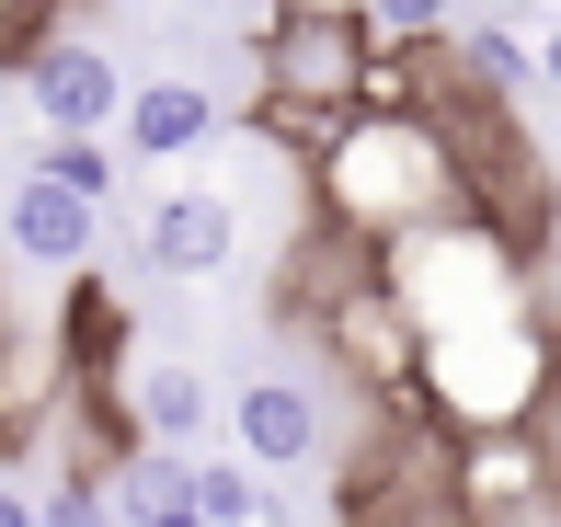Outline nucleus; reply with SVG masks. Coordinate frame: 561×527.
<instances>
[{"instance_id": "obj_12", "label": "nucleus", "mask_w": 561, "mask_h": 527, "mask_svg": "<svg viewBox=\"0 0 561 527\" xmlns=\"http://www.w3.org/2000/svg\"><path fill=\"white\" fill-rule=\"evenodd\" d=\"M104 493H115V527H207L195 516V459L184 447H126L104 470Z\"/></svg>"}, {"instance_id": "obj_16", "label": "nucleus", "mask_w": 561, "mask_h": 527, "mask_svg": "<svg viewBox=\"0 0 561 527\" xmlns=\"http://www.w3.org/2000/svg\"><path fill=\"white\" fill-rule=\"evenodd\" d=\"M35 172H58L69 195H92V207H115V149H104V138H46V149H35Z\"/></svg>"}, {"instance_id": "obj_21", "label": "nucleus", "mask_w": 561, "mask_h": 527, "mask_svg": "<svg viewBox=\"0 0 561 527\" xmlns=\"http://www.w3.org/2000/svg\"><path fill=\"white\" fill-rule=\"evenodd\" d=\"M172 12H229V0H172Z\"/></svg>"}, {"instance_id": "obj_10", "label": "nucleus", "mask_w": 561, "mask_h": 527, "mask_svg": "<svg viewBox=\"0 0 561 527\" xmlns=\"http://www.w3.org/2000/svg\"><path fill=\"white\" fill-rule=\"evenodd\" d=\"M207 379H195L184 356H126V436L138 447H195L207 436Z\"/></svg>"}, {"instance_id": "obj_20", "label": "nucleus", "mask_w": 561, "mask_h": 527, "mask_svg": "<svg viewBox=\"0 0 561 527\" xmlns=\"http://www.w3.org/2000/svg\"><path fill=\"white\" fill-rule=\"evenodd\" d=\"M539 275H550V321H561V241H550V264H539Z\"/></svg>"}, {"instance_id": "obj_17", "label": "nucleus", "mask_w": 561, "mask_h": 527, "mask_svg": "<svg viewBox=\"0 0 561 527\" xmlns=\"http://www.w3.org/2000/svg\"><path fill=\"white\" fill-rule=\"evenodd\" d=\"M35 516H46V527H115V493H104V470H81V482H58Z\"/></svg>"}, {"instance_id": "obj_3", "label": "nucleus", "mask_w": 561, "mask_h": 527, "mask_svg": "<svg viewBox=\"0 0 561 527\" xmlns=\"http://www.w3.org/2000/svg\"><path fill=\"white\" fill-rule=\"evenodd\" d=\"M561 401V333L539 310L527 321H493V333H447V344H413V401L436 436L481 447V436H539Z\"/></svg>"}, {"instance_id": "obj_5", "label": "nucleus", "mask_w": 561, "mask_h": 527, "mask_svg": "<svg viewBox=\"0 0 561 527\" xmlns=\"http://www.w3.org/2000/svg\"><path fill=\"white\" fill-rule=\"evenodd\" d=\"M344 527H481L470 493H458V436H436L424 413H390L378 447L333 482Z\"/></svg>"}, {"instance_id": "obj_11", "label": "nucleus", "mask_w": 561, "mask_h": 527, "mask_svg": "<svg viewBox=\"0 0 561 527\" xmlns=\"http://www.w3.org/2000/svg\"><path fill=\"white\" fill-rule=\"evenodd\" d=\"M207 138H218V92L207 81L161 69V81L126 92V149H138V161H184V149H207Z\"/></svg>"}, {"instance_id": "obj_18", "label": "nucleus", "mask_w": 561, "mask_h": 527, "mask_svg": "<svg viewBox=\"0 0 561 527\" xmlns=\"http://www.w3.org/2000/svg\"><path fill=\"white\" fill-rule=\"evenodd\" d=\"M46 35H58V0H0V58H12V69L35 58Z\"/></svg>"}, {"instance_id": "obj_1", "label": "nucleus", "mask_w": 561, "mask_h": 527, "mask_svg": "<svg viewBox=\"0 0 561 527\" xmlns=\"http://www.w3.org/2000/svg\"><path fill=\"white\" fill-rule=\"evenodd\" d=\"M310 207L321 230L355 241V253H390L413 230H447V218H481L470 195V161L436 115H401V104H367L355 127L310 161Z\"/></svg>"}, {"instance_id": "obj_13", "label": "nucleus", "mask_w": 561, "mask_h": 527, "mask_svg": "<svg viewBox=\"0 0 561 527\" xmlns=\"http://www.w3.org/2000/svg\"><path fill=\"white\" fill-rule=\"evenodd\" d=\"M35 401H46V344L23 333V310L0 298V436H12V424L35 413Z\"/></svg>"}, {"instance_id": "obj_14", "label": "nucleus", "mask_w": 561, "mask_h": 527, "mask_svg": "<svg viewBox=\"0 0 561 527\" xmlns=\"http://www.w3.org/2000/svg\"><path fill=\"white\" fill-rule=\"evenodd\" d=\"M195 516H207V527H275L252 459H195Z\"/></svg>"}, {"instance_id": "obj_6", "label": "nucleus", "mask_w": 561, "mask_h": 527, "mask_svg": "<svg viewBox=\"0 0 561 527\" xmlns=\"http://www.w3.org/2000/svg\"><path fill=\"white\" fill-rule=\"evenodd\" d=\"M23 104H35L46 138H104V127H126V69H115V46L58 23V35L23 58Z\"/></svg>"}, {"instance_id": "obj_8", "label": "nucleus", "mask_w": 561, "mask_h": 527, "mask_svg": "<svg viewBox=\"0 0 561 527\" xmlns=\"http://www.w3.org/2000/svg\"><path fill=\"white\" fill-rule=\"evenodd\" d=\"M138 253H149V275H218L229 253H241V207H229L218 184H172L161 207H149Z\"/></svg>"}, {"instance_id": "obj_9", "label": "nucleus", "mask_w": 561, "mask_h": 527, "mask_svg": "<svg viewBox=\"0 0 561 527\" xmlns=\"http://www.w3.org/2000/svg\"><path fill=\"white\" fill-rule=\"evenodd\" d=\"M229 436H241L252 470H310L321 459V390L310 379H252L229 401Z\"/></svg>"}, {"instance_id": "obj_7", "label": "nucleus", "mask_w": 561, "mask_h": 527, "mask_svg": "<svg viewBox=\"0 0 561 527\" xmlns=\"http://www.w3.org/2000/svg\"><path fill=\"white\" fill-rule=\"evenodd\" d=\"M0 253L35 264V275H92V253H104V207L69 195L58 172H23V184L0 195Z\"/></svg>"}, {"instance_id": "obj_15", "label": "nucleus", "mask_w": 561, "mask_h": 527, "mask_svg": "<svg viewBox=\"0 0 561 527\" xmlns=\"http://www.w3.org/2000/svg\"><path fill=\"white\" fill-rule=\"evenodd\" d=\"M367 23H378V46H447L458 35V0H367Z\"/></svg>"}, {"instance_id": "obj_19", "label": "nucleus", "mask_w": 561, "mask_h": 527, "mask_svg": "<svg viewBox=\"0 0 561 527\" xmlns=\"http://www.w3.org/2000/svg\"><path fill=\"white\" fill-rule=\"evenodd\" d=\"M0 527H46V516H35V493H23V482H0Z\"/></svg>"}, {"instance_id": "obj_4", "label": "nucleus", "mask_w": 561, "mask_h": 527, "mask_svg": "<svg viewBox=\"0 0 561 527\" xmlns=\"http://www.w3.org/2000/svg\"><path fill=\"white\" fill-rule=\"evenodd\" d=\"M378 287H390L401 333L447 344V333H493V321H527V241L504 218H447V230H413L378 253Z\"/></svg>"}, {"instance_id": "obj_2", "label": "nucleus", "mask_w": 561, "mask_h": 527, "mask_svg": "<svg viewBox=\"0 0 561 527\" xmlns=\"http://www.w3.org/2000/svg\"><path fill=\"white\" fill-rule=\"evenodd\" d=\"M252 92H264V138L333 149L355 115L378 104V23L367 0H275L252 35Z\"/></svg>"}]
</instances>
